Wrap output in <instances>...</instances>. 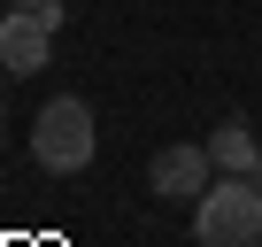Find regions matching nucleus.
<instances>
[{
    "label": "nucleus",
    "instance_id": "obj_6",
    "mask_svg": "<svg viewBox=\"0 0 262 247\" xmlns=\"http://www.w3.org/2000/svg\"><path fill=\"white\" fill-rule=\"evenodd\" d=\"M16 8H31L39 24H62V16H70V0H16Z\"/></svg>",
    "mask_w": 262,
    "mask_h": 247
},
{
    "label": "nucleus",
    "instance_id": "obj_3",
    "mask_svg": "<svg viewBox=\"0 0 262 247\" xmlns=\"http://www.w3.org/2000/svg\"><path fill=\"white\" fill-rule=\"evenodd\" d=\"M147 186H155L162 201H201V193L216 186V155H208V147H162V155L147 162Z\"/></svg>",
    "mask_w": 262,
    "mask_h": 247
},
{
    "label": "nucleus",
    "instance_id": "obj_8",
    "mask_svg": "<svg viewBox=\"0 0 262 247\" xmlns=\"http://www.w3.org/2000/svg\"><path fill=\"white\" fill-rule=\"evenodd\" d=\"M247 247H262V239H247Z\"/></svg>",
    "mask_w": 262,
    "mask_h": 247
},
{
    "label": "nucleus",
    "instance_id": "obj_1",
    "mask_svg": "<svg viewBox=\"0 0 262 247\" xmlns=\"http://www.w3.org/2000/svg\"><path fill=\"white\" fill-rule=\"evenodd\" d=\"M262 239V178H216L193 201V247H247Z\"/></svg>",
    "mask_w": 262,
    "mask_h": 247
},
{
    "label": "nucleus",
    "instance_id": "obj_7",
    "mask_svg": "<svg viewBox=\"0 0 262 247\" xmlns=\"http://www.w3.org/2000/svg\"><path fill=\"white\" fill-rule=\"evenodd\" d=\"M254 178H262V162H254Z\"/></svg>",
    "mask_w": 262,
    "mask_h": 247
},
{
    "label": "nucleus",
    "instance_id": "obj_4",
    "mask_svg": "<svg viewBox=\"0 0 262 247\" xmlns=\"http://www.w3.org/2000/svg\"><path fill=\"white\" fill-rule=\"evenodd\" d=\"M47 62H54V24H39L31 8H8V16H0V70L39 77Z\"/></svg>",
    "mask_w": 262,
    "mask_h": 247
},
{
    "label": "nucleus",
    "instance_id": "obj_2",
    "mask_svg": "<svg viewBox=\"0 0 262 247\" xmlns=\"http://www.w3.org/2000/svg\"><path fill=\"white\" fill-rule=\"evenodd\" d=\"M93 147H100L93 108H85L77 93H54V100L39 108V123H31V162L54 170V178H77V170L93 162Z\"/></svg>",
    "mask_w": 262,
    "mask_h": 247
},
{
    "label": "nucleus",
    "instance_id": "obj_5",
    "mask_svg": "<svg viewBox=\"0 0 262 247\" xmlns=\"http://www.w3.org/2000/svg\"><path fill=\"white\" fill-rule=\"evenodd\" d=\"M208 155H216V170H231V178H254V162H262V139L247 132L239 116H224L216 132H208Z\"/></svg>",
    "mask_w": 262,
    "mask_h": 247
}]
</instances>
